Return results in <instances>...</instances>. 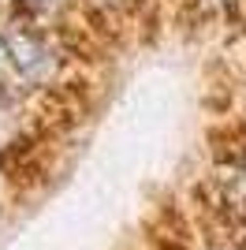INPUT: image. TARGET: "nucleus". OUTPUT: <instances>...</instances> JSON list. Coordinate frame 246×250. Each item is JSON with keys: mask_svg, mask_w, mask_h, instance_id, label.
Here are the masks:
<instances>
[{"mask_svg": "<svg viewBox=\"0 0 246 250\" xmlns=\"http://www.w3.org/2000/svg\"><path fill=\"white\" fill-rule=\"evenodd\" d=\"M4 42H8L11 67H15L19 79H26V83H45V79L52 75L56 60H52L49 45L41 42L38 34H30V30H8V34H4Z\"/></svg>", "mask_w": 246, "mask_h": 250, "instance_id": "obj_1", "label": "nucleus"}, {"mask_svg": "<svg viewBox=\"0 0 246 250\" xmlns=\"http://www.w3.org/2000/svg\"><path fill=\"white\" fill-rule=\"evenodd\" d=\"M8 71H15V67H11V52H8V42H4V34H0V75H8Z\"/></svg>", "mask_w": 246, "mask_h": 250, "instance_id": "obj_2", "label": "nucleus"}, {"mask_svg": "<svg viewBox=\"0 0 246 250\" xmlns=\"http://www.w3.org/2000/svg\"><path fill=\"white\" fill-rule=\"evenodd\" d=\"M22 4H26V8H34V11H45V8H52L56 0H22Z\"/></svg>", "mask_w": 246, "mask_h": 250, "instance_id": "obj_3", "label": "nucleus"}, {"mask_svg": "<svg viewBox=\"0 0 246 250\" xmlns=\"http://www.w3.org/2000/svg\"><path fill=\"white\" fill-rule=\"evenodd\" d=\"M0 142H4V120H0Z\"/></svg>", "mask_w": 246, "mask_h": 250, "instance_id": "obj_4", "label": "nucleus"}, {"mask_svg": "<svg viewBox=\"0 0 246 250\" xmlns=\"http://www.w3.org/2000/svg\"><path fill=\"white\" fill-rule=\"evenodd\" d=\"M108 4H120V0H108Z\"/></svg>", "mask_w": 246, "mask_h": 250, "instance_id": "obj_5", "label": "nucleus"}]
</instances>
